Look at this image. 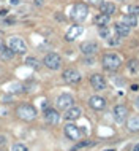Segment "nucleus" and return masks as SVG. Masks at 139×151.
<instances>
[{"instance_id": "nucleus-1", "label": "nucleus", "mask_w": 139, "mask_h": 151, "mask_svg": "<svg viewBox=\"0 0 139 151\" xmlns=\"http://www.w3.org/2000/svg\"><path fill=\"white\" fill-rule=\"evenodd\" d=\"M103 67L109 72H114V70H119L122 65V59L120 56H117L115 53H109V54H104L103 56Z\"/></svg>"}, {"instance_id": "nucleus-2", "label": "nucleus", "mask_w": 139, "mask_h": 151, "mask_svg": "<svg viewBox=\"0 0 139 151\" xmlns=\"http://www.w3.org/2000/svg\"><path fill=\"white\" fill-rule=\"evenodd\" d=\"M16 115L24 121H33L37 118V108L33 105H29V103H24V105H19L16 110Z\"/></svg>"}, {"instance_id": "nucleus-3", "label": "nucleus", "mask_w": 139, "mask_h": 151, "mask_svg": "<svg viewBox=\"0 0 139 151\" xmlns=\"http://www.w3.org/2000/svg\"><path fill=\"white\" fill-rule=\"evenodd\" d=\"M88 16V8L86 3H76L74 6L71 8V19L76 22H82L86 21Z\"/></svg>"}, {"instance_id": "nucleus-4", "label": "nucleus", "mask_w": 139, "mask_h": 151, "mask_svg": "<svg viewBox=\"0 0 139 151\" xmlns=\"http://www.w3.org/2000/svg\"><path fill=\"white\" fill-rule=\"evenodd\" d=\"M8 46L13 49L14 53H18V54H25V53H27V43L22 40L21 37H16V35H14V37H10Z\"/></svg>"}, {"instance_id": "nucleus-5", "label": "nucleus", "mask_w": 139, "mask_h": 151, "mask_svg": "<svg viewBox=\"0 0 139 151\" xmlns=\"http://www.w3.org/2000/svg\"><path fill=\"white\" fill-rule=\"evenodd\" d=\"M44 65L48 68H51V70H59L60 65H62V57L59 56L57 53H49L44 56Z\"/></svg>"}, {"instance_id": "nucleus-6", "label": "nucleus", "mask_w": 139, "mask_h": 151, "mask_svg": "<svg viewBox=\"0 0 139 151\" xmlns=\"http://www.w3.org/2000/svg\"><path fill=\"white\" fill-rule=\"evenodd\" d=\"M55 105H57L59 110L67 111L68 108H71L73 105H74V99H73L71 94H60L59 97H57V100H55Z\"/></svg>"}, {"instance_id": "nucleus-7", "label": "nucleus", "mask_w": 139, "mask_h": 151, "mask_svg": "<svg viewBox=\"0 0 139 151\" xmlns=\"http://www.w3.org/2000/svg\"><path fill=\"white\" fill-rule=\"evenodd\" d=\"M112 116H114V121L115 123L123 124V123L128 119V108H126L125 105H115L114 111H112Z\"/></svg>"}, {"instance_id": "nucleus-8", "label": "nucleus", "mask_w": 139, "mask_h": 151, "mask_svg": "<svg viewBox=\"0 0 139 151\" xmlns=\"http://www.w3.org/2000/svg\"><path fill=\"white\" fill-rule=\"evenodd\" d=\"M62 76H63V81L68 84H76L81 81V73L76 70V68H67Z\"/></svg>"}, {"instance_id": "nucleus-9", "label": "nucleus", "mask_w": 139, "mask_h": 151, "mask_svg": "<svg viewBox=\"0 0 139 151\" xmlns=\"http://www.w3.org/2000/svg\"><path fill=\"white\" fill-rule=\"evenodd\" d=\"M63 132H65V135H67L70 140H79L81 135H82V132H81L79 127L74 126V124H71V123L63 127Z\"/></svg>"}, {"instance_id": "nucleus-10", "label": "nucleus", "mask_w": 139, "mask_h": 151, "mask_svg": "<svg viewBox=\"0 0 139 151\" xmlns=\"http://www.w3.org/2000/svg\"><path fill=\"white\" fill-rule=\"evenodd\" d=\"M44 119H46L48 124L57 126L60 123V115L55 108H48V110H44Z\"/></svg>"}, {"instance_id": "nucleus-11", "label": "nucleus", "mask_w": 139, "mask_h": 151, "mask_svg": "<svg viewBox=\"0 0 139 151\" xmlns=\"http://www.w3.org/2000/svg\"><path fill=\"white\" fill-rule=\"evenodd\" d=\"M90 84L95 91H103V89H106V80H104V76L100 75V73H95V75L90 76Z\"/></svg>"}, {"instance_id": "nucleus-12", "label": "nucleus", "mask_w": 139, "mask_h": 151, "mask_svg": "<svg viewBox=\"0 0 139 151\" xmlns=\"http://www.w3.org/2000/svg\"><path fill=\"white\" fill-rule=\"evenodd\" d=\"M81 51H82L84 56H95L96 53H98V45L95 43V41H84L82 45H81Z\"/></svg>"}, {"instance_id": "nucleus-13", "label": "nucleus", "mask_w": 139, "mask_h": 151, "mask_svg": "<svg viewBox=\"0 0 139 151\" xmlns=\"http://www.w3.org/2000/svg\"><path fill=\"white\" fill-rule=\"evenodd\" d=\"M82 32H84L82 26H71L68 29L67 35H65V40H67V41H74L79 35H82Z\"/></svg>"}, {"instance_id": "nucleus-14", "label": "nucleus", "mask_w": 139, "mask_h": 151, "mask_svg": "<svg viewBox=\"0 0 139 151\" xmlns=\"http://www.w3.org/2000/svg\"><path fill=\"white\" fill-rule=\"evenodd\" d=\"M88 105L93 108V110H104L106 108V100L103 97H100V95H92L88 99Z\"/></svg>"}, {"instance_id": "nucleus-15", "label": "nucleus", "mask_w": 139, "mask_h": 151, "mask_svg": "<svg viewBox=\"0 0 139 151\" xmlns=\"http://www.w3.org/2000/svg\"><path fill=\"white\" fill-rule=\"evenodd\" d=\"M114 30H115V35L117 38H126L130 35V27L125 24V22H117V24L114 26Z\"/></svg>"}, {"instance_id": "nucleus-16", "label": "nucleus", "mask_w": 139, "mask_h": 151, "mask_svg": "<svg viewBox=\"0 0 139 151\" xmlns=\"http://www.w3.org/2000/svg\"><path fill=\"white\" fill-rule=\"evenodd\" d=\"M81 115H82V110H81L79 107L73 105L71 108H68V110L65 111V119H67V121H76V119L81 118Z\"/></svg>"}, {"instance_id": "nucleus-17", "label": "nucleus", "mask_w": 139, "mask_h": 151, "mask_svg": "<svg viewBox=\"0 0 139 151\" xmlns=\"http://www.w3.org/2000/svg\"><path fill=\"white\" fill-rule=\"evenodd\" d=\"M100 10H101L103 14L112 16V14H115V11H117V6H115V3H112V2H103L101 5H100Z\"/></svg>"}, {"instance_id": "nucleus-18", "label": "nucleus", "mask_w": 139, "mask_h": 151, "mask_svg": "<svg viewBox=\"0 0 139 151\" xmlns=\"http://www.w3.org/2000/svg\"><path fill=\"white\" fill-rule=\"evenodd\" d=\"M14 54L16 53H14L10 46H0V57H2L3 61H11L14 57Z\"/></svg>"}, {"instance_id": "nucleus-19", "label": "nucleus", "mask_w": 139, "mask_h": 151, "mask_svg": "<svg viewBox=\"0 0 139 151\" xmlns=\"http://www.w3.org/2000/svg\"><path fill=\"white\" fill-rule=\"evenodd\" d=\"M126 129H128L130 132H138L139 130V116H131V118L128 119Z\"/></svg>"}, {"instance_id": "nucleus-20", "label": "nucleus", "mask_w": 139, "mask_h": 151, "mask_svg": "<svg viewBox=\"0 0 139 151\" xmlns=\"http://www.w3.org/2000/svg\"><path fill=\"white\" fill-rule=\"evenodd\" d=\"M122 22H125L130 29H131V27H136L138 26V16H136V14H131V13H126L125 16H123Z\"/></svg>"}, {"instance_id": "nucleus-21", "label": "nucleus", "mask_w": 139, "mask_h": 151, "mask_svg": "<svg viewBox=\"0 0 139 151\" xmlns=\"http://www.w3.org/2000/svg\"><path fill=\"white\" fill-rule=\"evenodd\" d=\"M109 19H111V16H107V14L100 13L98 16L95 18V24L98 26V27H104V26H107V24H109Z\"/></svg>"}, {"instance_id": "nucleus-22", "label": "nucleus", "mask_w": 139, "mask_h": 151, "mask_svg": "<svg viewBox=\"0 0 139 151\" xmlns=\"http://www.w3.org/2000/svg\"><path fill=\"white\" fill-rule=\"evenodd\" d=\"M98 33H100V37H101V38H104V40H109V38H111V30L107 29V26L98 27Z\"/></svg>"}, {"instance_id": "nucleus-23", "label": "nucleus", "mask_w": 139, "mask_h": 151, "mask_svg": "<svg viewBox=\"0 0 139 151\" xmlns=\"http://www.w3.org/2000/svg\"><path fill=\"white\" fill-rule=\"evenodd\" d=\"M24 91V86L21 83H11L8 86V92H21Z\"/></svg>"}, {"instance_id": "nucleus-24", "label": "nucleus", "mask_w": 139, "mask_h": 151, "mask_svg": "<svg viewBox=\"0 0 139 151\" xmlns=\"http://www.w3.org/2000/svg\"><path fill=\"white\" fill-rule=\"evenodd\" d=\"M11 151H29V150H27V146L24 145V143H14Z\"/></svg>"}, {"instance_id": "nucleus-25", "label": "nucleus", "mask_w": 139, "mask_h": 151, "mask_svg": "<svg viewBox=\"0 0 139 151\" xmlns=\"http://www.w3.org/2000/svg\"><path fill=\"white\" fill-rule=\"evenodd\" d=\"M25 64L29 65V67H35V68L38 67V61L35 59V57H27V59H25Z\"/></svg>"}, {"instance_id": "nucleus-26", "label": "nucleus", "mask_w": 139, "mask_h": 151, "mask_svg": "<svg viewBox=\"0 0 139 151\" xmlns=\"http://www.w3.org/2000/svg\"><path fill=\"white\" fill-rule=\"evenodd\" d=\"M128 13H131V14H139V5H130L128 6Z\"/></svg>"}, {"instance_id": "nucleus-27", "label": "nucleus", "mask_w": 139, "mask_h": 151, "mask_svg": "<svg viewBox=\"0 0 139 151\" xmlns=\"http://www.w3.org/2000/svg\"><path fill=\"white\" fill-rule=\"evenodd\" d=\"M136 64H138L136 61H131V62L128 64V67H130V72H134V70L138 68V65H136Z\"/></svg>"}, {"instance_id": "nucleus-28", "label": "nucleus", "mask_w": 139, "mask_h": 151, "mask_svg": "<svg viewBox=\"0 0 139 151\" xmlns=\"http://www.w3.org/2000/svg\"><path fill=\"white\" fill-rule=\"evenodd\" d=\"M92 142H79L78 143V148H84V146H90Z\"/></svg>"}, {"instance_id": "nucleus-29", "label": "nucleus", "mask_w": 139, "mask_h": 151, "mask_svg": "<svg viewBox=\"0 0 139 151\" xmlns=\"http://www.w3.org/2000/svg\"><path fill=\"white\" fill-rule=\"evenodd\" d=\"M14 22H16V19H14V18H6V19H5V24H6V26L14 24Z\"/></svg>"}, {"instance_id": "nucleus-30", "label": "nucleus", "mask_w": 139, "mask_h": 151, "mask_svg": "<svg viewBox=\"0 0 139 151\" xmlns=\"http://www.w3.org/2000/svg\"><path fill=\"white\" fill-rule=\"evenodd\" d=\"M88 2H90L92 5H101V3H103V0H88Z\"/></svg>"}, {"instance_id": "nucleus-31", "label": "nucleus", "mask_w": 139, "mask_h": 151, "mask_svg": "<svg viewBox=\"0 0 139 151\" xmlns=\"http://www.w3.org/2000/svg\"><path fill=\"white\" fill-rule=\"evenodd\" d=\"M19 3H21V0H10V5H13V6H18Z\"/></svg>"}, {"instance_id": "nucleus-32", "label": "nucleus", "mask_w": 139, "mask_h": 151, "mask_svg": "<svg viewBox=\"0 0 139 151\" xmlns=\"http://www.w3.org/2000/svg\"><path fill=\"white\" fill-rule=\"evenodd\" d=\"M6 14H8V11H6L5 8H3V10H0V16H2V18H5Z\"/></svg>"}, {"instance_id": "nucleus-33", "label": "nucleus", "mask_w": 139, "mask_h": 151, "mask_svg": "<svg viewBox=\"0 0 139 151\" xmlns=\"http://www.w3.org/2000/svg\"><path fill=\"white\" fill-rule=\"evenodd\" d=\"M0 145H5V135H0Z\"/></svg>"}, {"instance_id": "nucleus-34", "label": "nucleus", "mask_w": 139, "mask_h": 151, "mask_svg": "<svg viewBox=\"0 0 139 151\" xmlns=\"http://www.w3.org/2000/svg\"><path fill=\"white\" fill-rule=\"evenodd\" d=\"M134 105H136V108H138V110H139V97L136 99V102H134Z\"/></svg>"}, {"instance_id": "nucleus-35", "label": "nucleus", "mask_w": 139, "mask_h": 151, "mask_svg": "<svg viewBox=\"0 0 139 151\" xmlns=\"http://www.w3.org/2000/svg\"><path fill=\"white\" fill-rule=\"evenodd\" d=\"M133 151H139V143H138V145H136V146H134V148H133Z\"/></svg>"}, {"instance_id": "nucleus-36", "label": "nucleus", "mask_w": 139, "mask_h": 151, "mask_svg": "<svg viewBox=\"0 0 139 151\" xmlns=\"http://www.w3.org/2000/svg\"><path fill=\"white\" fill-rule=\"evenodd\" d=\"M106 151H114V150H106Z\"/></svg>"}, {"instance_id": "nucleus-37", "label": "nucleus", "mask_w": 139, "mask_h": 151, "mask_svg": "<svg viewBox=\"0 0 139 151\" xmlns=\"http://www.w3.org/2000/svg\"><path fill=\"white\" fill-rule=\"evenodd\" d=\"M119 2H125V0H119Z\"/></svg>"}]
</instances>
